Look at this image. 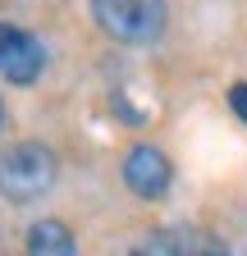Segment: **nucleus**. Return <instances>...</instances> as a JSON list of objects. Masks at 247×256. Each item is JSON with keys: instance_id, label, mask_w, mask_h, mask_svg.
Masks as SVG:
<instances>
[{"instance_id": "1", "label": "nucleus", "mask_w": 247, "mask_h": 256, "mask_svg": "<svg viewBox=\"0 0 247 256\" xmlns=\"http://www.w3.org/2000/svg\"><path fill=\"white\" fill-rule=\"evenodd\" d=\"M55 183V151L42 146V142H14L5 156H0V197L14 202V206H28L46 197Z\"/></svg>"}, {"instance_id": "2", "label": "nucleus", "mask_w": 247, "mask_h": 256, "mask_svg": "<svg viewBox=\"0 0 247 256\" xmlns=\"http://www.w3.org/2000/svg\"><path fill=\"white\" fill-rule=\"evenodd\" d=\"M92 18L106 37L128 42V46H146L156 42L165 23H170V5L165 0H92Z\"/></svg>"}, {"instance_id": "3", "label": "nucleus", "mask_w": 247, "mask_h": 256, "mask_svg": "<svg viewBox=\"0 0 247 256\" xmlns=\"http://www.w3.org/2000/svg\"><path fill=\"white\" fill-rule=\"evenodd\" d=\"M42 64H46V50L32 32L0 23V78L5 82H37Z\"/></svg>"}, {"instance_id": "4", "label": "nucleus", "mask_w": 247, "mask_h": 256, "mask_svg": "<svg viewBox=\"0 0 247 256\" xmlns=\"http://www.w3.org/2000/svg\"><path fill=\"white\" fill-rule=\"evenodd\" d=\"M170 178H174V170H170V156H165L160 146L138 142L128 156H124V183H128V188L138 192V197H146V202L165 197Z\"/></svg>"}, {"instance_id": "5", "label": "nucleus", "mask_w": 247, "mask_h": 256, "mask_svg": "<svg viewBox=\"0 0 247 256\" xmlns=\"http://www.w3.org/2000/svg\"><path fill=\"white\" fill-rule=\"evenodd\" d=\"M28 256H78V242L64 220H37L28 229Z\"/></svg>"}, {"instance_id": "6", "label": "nucleus", "mask_w": 247, "mask_h": 256, "mask_svg": "<svg viewBox=\"0 0 247 256\" xmlns=\"http://www.w3.org/2000/svg\"><path fill=\"white\" fill-rule=\"evenodd\" d=\"M138 256H183V238H174V234H151L138 247Z\"/></svg>"}, {"instance_id": "7", "label": "nucleus", "mask_w": 247, "mask_h": 256, "mask_svg": "<svg viewBox=\"0 0 247 256\" xmlns=\"http://www.w3.org/2000/svg\"><path fill=\"white\" fill-rule=\"evenodd\" d=\"M183 256H229V247L210 242V238H197V247H188V242H183Z\"/></svg>"}, {"instance_id": "8", "label": "nucleus", "mask_w": 247, "mask_h": 256, "mask_svg": "<svg viewBox=\"0 0 247 256\" xmlns=\"http://www.w3.org/2000/svg\"><path fill=\"white\" fill-rule=\"evenodd\" d=\"M229 106H234V114L247 124V82H234V87H229Z\"/></svg>"}, {"instance_id": "9", "label": "nucleus", "mask_w": 247, "mask_h": 256, "mask_svg": "<svg viewBox=\"0 0 247 256\" xmlns=\"http://www.w3.org/2000/svg\"><path fill=\"white\" fill-rule=\"evenodd\" d=\"M0 128H5V101H0Z\"/></svg>"}]
</instances>
